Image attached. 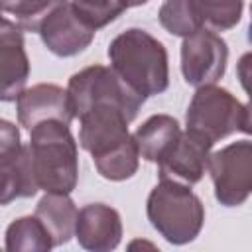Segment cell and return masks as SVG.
Segmentation results:
<instances>
[{"label": "cell", "mask_w": 252, "mask_h": 252, "mask_svg": "<svg viewBox=\"0 0 252 252\" xmlns=\"http://www.w3.org/2000/svg\"><path fill=\"white\" fill-rule=\"evenodd\" d=\"M67 93L75 118H79L87 108L94 104H112L122 108L128 118L134 120L146 100L134 89H130L112 71V67L104 65H91L71 75Z\"/></svg>", "instance_id": "cell-5"}, {"label": "cell", "mask_w": 252, "mask_h": 252, "mask_svg": "<svg viewBox=\"0 0 252 252\" xmlns=\"http://www.w3.org/2000/svg\"><path fill=\"white\" fill-rule=\"evenodd\" d=\"M181 134L179 122L169 114H154L150 116L138 130L134 132V140L140 152V158L152 163H159L169 150L175 146Z\"/></svg>", "instance_id": "cell-15"}, {"label": "cell", "mask_w": 252, "mask_h": 252, "mask_svg": "<svg viewBox=\"0 0 252 252\" xmlns=\"http://www.w3.org/2000/svg\"><path fill=\"white\" fill-rule=\"evenodd\" d=\"M93 161H94L96 171L104 179H110V181L130 179L138 171V165H140V152H138L136 140H132L124 148H120V150H116L104 158L93 159Z\"/></svg>", "instance_id": "cell-20"}, {"label": "cell", "mask_w": 252, "mask_h": 252, "mask_svg": "<svg viewBox=\"0 0 252 252\" xmlns=\"http://www.w3.org/2000/svg\"><path fill=\"white\" fill-rule=\"evenodd\" d=\"M187 130L207 138L211 144L234 134L250 132V110L230 91L217 85L197 87L187 114Z\"/></svg>", "instance_id": "cell-4"}, {"label": "cell", "mask_w": 252, "mask_h": 252, "mask_svg": "<svg viewBox=\"0 0 252 252\" xmlns=\"http://www.w3.org/2000/svg\"><path fill=\"white\" fill-rule=\"evenodd\" d=\"M53 248L51 236L43 222L33 217H20L6 228V250L20 252V250H49Z\"/></svg>", "instance_id": "cell-18"}, {"label": "cell", "mask_w": 252, "mask_h": 252, "mask_svg": "<svg viewBox=\"0 0 252 252\" xmlns=\"http://www.w3.org/2000/svg\"><path fill=\"white\" fill-rule=\"evenodd\" d=\"M112 71L142 98L163 93L169 87L167 51L159 39L142 28L118 33L108 45Z\"/></svg>", "instance_id": "cell-1"}, {"label": "cell", "mask_w": 252, "mask_h": 252, "mask_svg": "<svg viewBox=\"0 0 252 252\" xmlns=\"http://www.w3.org/2000/svg\"><path fill=\"white\" fill-rule=\"evenodd\" d=\"M30 59L24 45V30L0 16V102H12L26 89Z\"/></svg>", "instance_id": "cell-12"}, {"label": "cell", "mask_w": 252, "mask_h": 252, "mask_svg": "<svg viewBox=\"0 0 252 252\" xmlns=\"http://www.w3.org/2000/svg\"><path fill=\"white\" fill-rule=\"evenodd\" d=\"M18 120L26 130H32L35 124L45 120H59L71 124L75 118L67 89L51 83H39L30 89H24L16 98Z\"/></svg>", "instance_id": "cell-13"}, {"label": "cell", "mask_w": 252, "mask_h": 252, "mask_svg": "<svg viewBox=\"0 0 252 252\" xmlns=\"http://www.w3.org/2000/svg\"><path fill=\"white\" fill-rule=\"evenodd\" d=\"M43 45L57 57H73L85 51L96 30L81 20L71 0H57L37 30Z\"/></svg>", "instance_id": "cell-10"}, {"label": "cell", "mask_w": 252, "mask_h": 252, "mask_svg": "<svg viewBox=\"0 0 252 252\" xmlns=\"http://www.w3.org/2000/svg\"><path fill=\"white\" fill-rule=\"evenodd\" d=\"M79 144L93 159L104 158L134 140L128 132V114L112 104H94L79 116Z\"/></svg>", "instance_id": "cell-8"}, {"label": "cell", "mask_w": 252, "mask_h": 252, "mask_svg": "<svg viewBox=\"0 0 252 252\" xmlns=\"http://www.w3.org/2000/svg\"><path fill=\"white\" fill-rule=\"evenodd\" d=\"M201 6L205 22L219 32H226L240 22L244 0H201Z\"/></svg>", "instance_id": "cell-22"}, {"label": "cell", "mask_w": 252, "mask_h": 252, "mask_svg": "<svg viewBox=\"0 0 252 252\" xmlns=\"http://www.w3.org/2000/svg\"><path fill=\"white\" fill-rule=\"evenodd\" d=\"M207 171L211 173L215 197L220 205H242L252 191V144L240 140L211 154Z\"/></svg>", "instance_id": "cell-6"}, {"label": "cell", "mask_w": 252, "mask_h": 252, "mask_svg": "<svg viewBox=\"0 0 252 252\" xmlns=\"http://www.w3.org/2000/svg\"><path fill=\"white\" fill-rule=\"evenodd\" d=\"M158 18L165 32L179 37H187L207 24L201 0H165Z\"/></svg>", "instance_id": "cell-17"}, {"label": "cell", "mask_w": 252, "mask_h": 252, "mask_svg": "<svg viewBox=\"0 0 252 252\" xmlns=\"http://www.w3.org/2000/svg\"><path fill=\"white\" fill-rule=\"evenodd\" d=\"M57 0H0V12L14 16L24 32H37Z\"/></svg>", "instance_id": "cell-21"}, {"label": "cell", "mask_w": 252, "mask_h": 252, "mask_svg": "<svg viewBox=\"0 0 252 252\" xmlns=\"http://www.w3.org/2000/svg\"><path fill=\"white\" fill-rule=\"evenodd\" d=\"M77 213L69 193H45L35 207V217L47 228L53 246L67 244L75 236Z\"/></svg>", "instance_id": "cell-16"}, {"label": "cell", "mask_w": 252, "mask_h": 252, "mask_svg": "<svg viewBox=\"0 0 252 252\" xmlns=\"http://www.w3.org/2000/svg\"><path fill=\"white\" fill-rule=\"evenodd\" d=\"M211 148H213V144L207 138H203L191 130L181 132L175 146L158 163L159 179H171V181H177L183 185L199 183L207 171Z\"/></svg>", "instance_id": "cell-11"}, {"label": "cell", "mask_w": 252, "mask_h": 252, "mask_svg": "<svg viewBox=\"0 0 252 252\" xmlns=\"http://www.w3.org/2000/svg\"><path fill=\"white\" fill-rule=\"evenodd\" d=\"M146 213L152 226L169 244H187L195 240L205 224L203 201L183 185L171 179H159L152 189Z\"/></svg>", "instance_id": "cell-3"}, {"label": "cell", "mask_w": 252, "mask_h": 252, "mask_svg": "<svg viewBox=\"0 0 252 252\" xmlns=\"http://www.w3.org/2000/svg\"><path fill=\"white\" fill-rule=\"evenodd\" d=\"M75 236L93 252L114 250L122 240V220L116 209L104 203H89L77 213Z\"/></svg>", "instance_id": "cell-14"}, {"label": "cell", "mask_w": 252, "mask_h": 252, "mask_svg": "<svg viewBox=\"0 0 252 252\" xmlns=\"http://www.w3.org/2000/svg\"><path fill=\"white\" fill-rule=\"evenodd\" d=\"M37 191L30 150L22 144L18 126L0 118V205L33 197Z\"/></svg>", "instance_id": "cell-7"}, {"label": "cell", "mask_w": 252, "mask_h": 252, "mask_svg": "<svg viewBox=\"0 0 252 252\" xmlns=\"http://www.w3.org/2000/svg\"><path fill=\"white\" fill-rule=\"evenodd\" d=\"M148 0H71L75 12L93 30H100L114 22L122 12L134 6H142Z\"/></svg>", "instance_id": "cell-19"}, {"label": "cell", "mask_w": 252, "mask_h": 252, "mask_svg": "<svg viewBox=\"0 0 252 252\" xmlns=\"http://www.w3.org/2000/svg\"><path fill=\"white\" fill-rule=\"evenodd\" d=\"M226 61H228V47L219 33L201 28L191 35L183 37L181 73L187 85L191 87L215 85L224 75Z\"/></svg>", "instance_id": "cell-9"}, {"label": "cell", "mask_w": 252, "mask_h": 252, "mask_svg": "<svg viewBox=\"0 0 252 252\" xmlns=\"http://www.w3.org/2000/svg\"><path fill=\"white\" fill-rule=\"evenodd\" d=\"M30 159L37 189L45 193H71L79 179L77 142L69 124L45 120L30 130Z\"/></svg>", "instance_id": "cell-2"}]
</instances>
